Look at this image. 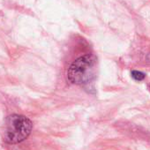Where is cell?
I'll return each mask as SVG.
<instances>
[{
	"label": "cell",
	"mask_w": 150,
	"mask_h": 150,
	"mask_svg": "<svg viewBox=\"0 0 150 150\" xmlns=\"http://www.w3.org/2000/svg\"><path fill=\"white\" fill-rule=\"evenodd\" d=\"M96 59L93 56H84L74 61L67 71L68 80L77 85L89 83L95 76Z\"/></svg>",
	"instance_id": "obj_1"
},
{
	"label": "cell",
	"mask_w": 150,
	"mask_h": 150,
	"mask_svg": "<svg viewBox=\"0 0 150 150\" xmlns=\"http://www.w3.org/2000/svg\"><path fill=\"white\" fill-rule=\"evenodd\" d=\"M32 122L21 115H12L6 121L4 138L8 143L15 144L26 139L32 131Z\"/></svg>",
	"instance_id": "obj_2"
},
{
	"label": "cell",
	"mask_w": 150,
	"mask_h": 150,
	"mask_svg": "<svg viewBox=\"0 0 150 150\" xmlns=\"http://www.w3.org/2000/svg\"><path fill=\"white\" fill-rule=\"evenodd\" d=\"M132 77L135 80V81H142L145 78V74L141 71H132Z\"/></svg>",
	"instance_id": "obj_3"
}]
</instances>
